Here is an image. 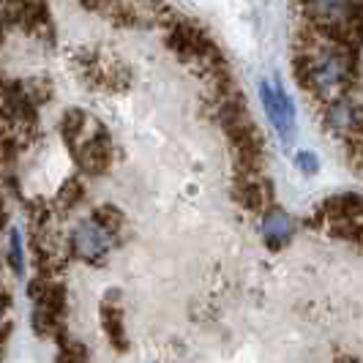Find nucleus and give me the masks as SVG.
Segmentation results:
<instances>
[{"instance_id": "6e6552de", "label": "nucleus", "mask_w": 363, "mask_h": 363, "mask_svg": "<svg viewBox=\"0 0 363 363\" xmlns=\"http://www.w3.org/2000/svg\"><path fill=\"white\" fill-rule=\"evenodd\" d=\"M295 164H298L306 175H314V172H317V159H314V153H309V150H301V153L295 156Z\"/></svg>"}, {"instance_id": "f03ea898", "label": "nucleus", "mask_w": 363, "mask_h": 363, "mask_svg": "<svg viewBox=\"0 0 363 363\" xmlns=\"http://www.w3.org/2000/svg\"><path fill=\"white\" fill-rule=\"evenodd\" d=\"M74 249L77 255L91 259V262H99L101 257L109 252V230H104L96 218H88L82 221L77 230H74Z\"/></svg>"}, {"instance_id": "39448f33", "label": "nucleus", "mask_w": 363, "mask_h": 363, "mask_svg": "<svg viewBox=\"0 0 363 363\" xmlns=\"http://www.w3.org/2000/svg\"><path fill=\"white\" fill-rule=\"evenodd\" d=\"M355 0H301L303 22H347Z\"/></svg>"}, {"instance_id": "20e7f679", "label": "nucleus", "mask_w": 363, "mask_h": 363, "mask_svg": "<svg viewBox=\"0 0 363 363\" xmlns=\"http://www.w3.org/2000/svg\"><path fill=\"white\" fill-rule=\"evenodd\" d=\"M259 91H262V104H265V112H268L271 123L276 126V131H279L284 140H290L292 137V104H290V99H287V93L281 91L279 82H276V85L262 82Z\"/></svg>"}, {"instance_id": "423d86ee", "label": "nucleus", "mask_w": 363, "mask_h": 363, "mask_svg": "<svg viewBox=\"0 0 363 363\" xmlns=\"http://www.w3.org/2000/svg\"><path fill=\"white\" fill-rule=\"evenodd\" d=\"M262 230H265V238H268V243L271 246H281L292 233V224L287 213H281V211H271L265 221H262Z\"/></svg>"}, {"instance_id": "7ed1b4c3", "label": "nucleus", "mask_w": 363, "mask_h": 363, "mask_svg": "<svg viewBox=\"0 0 363 363\" xmlns=\"http://www.w3.org/2000/svg\"><path fill=\"white\" fill-rule=\"evenodd\" d=\"M74 153H77V159H79V167H82L88 175H101V172H107L109 162H112V143H109V134L104 128L96 131L91 140H85Z\"/></svg>"}, {"instance_id": "1a4fd4ad", "label": "nucleus", "mask_w": 363, "mask_h": 363, "mask_svg": "<svg viewBox=\"0 0 363 363\" xmlns=\"http://www.w3.org/2000/svg\"><path fill=\"white\" fill-rule=\"evenodd\" d=\"M0 314H3V303H0Z\"/></svg>"}, {"instance_id": "f257e3e1", "label": "nucleus", "mask_w": 363, "mask_h": 363, "mask_svg": "<svg viewBox=\"0 0 363 363\" xmlns=\"http://www.w3.org/2000/svg\"><path fill=\"white\" fill-rule=\"evenodd\" d=\"M167 44H169V50L178 55L181 60L186 63H200L205 55L211 52L216 44L208 38V33L202 30L200 25H194V22H186V19L175 17L169 25H167Z\"/></svg>"}, {"instance_id": "0eeeda50", "label": "nucleus", "mask_w": 363, "mask_h": 363, "mask_svg": "<svg viewBox=\"0 0 363 363\" xmlns=\"http://www.w3.org/2000/svg\"><path fill=\"white\" fill-rule=\"evenodd\" d=\"M9 259H11V268L17 273L25 271V262H22V238H19L17 230L11 233V252H9Z\"/></svg>"}]
</instances>
